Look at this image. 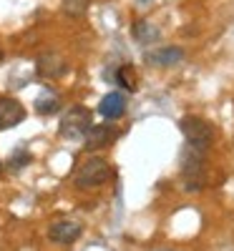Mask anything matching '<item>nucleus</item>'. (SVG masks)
Returning a JSON list of instances; mask_svg holds the SVG:
<instances>
[{"instance_id":"1","label":"nucleus","mask_w":234,"mask_h":251,"mask_svg":"<svg viewBox=\"0 0 234 251\" xmlns=\"http://www.w3.org/2000/svg\"><path fill=\"white\" fill-rule=\"evenodd\" d=\"M179 126H181V133H184L186 143L197 151H206L211 146V141H214V131H211V126L204 118L186 116V118H181Z\"/></svg>"},{"instance_id":"2","label":"nucleus","mask_w":234,"mask_h":251,"mask_svg":"<svg viewBox=\"0 0 234 251\" xmlns=\"http://www.w3.org/2000/svg\"><path fill=\"white\" fill-rule=\"evenodd\" d=\"M111 176V169H109V163H106L103 158H86L81 166H78V171H76V183L81 188H93V186H101L103 181H109Z\"/></svg>"},{"instance_id":"3","label":"nucleus","mask_w":234,"mask_h":251,"mask_svg":"<svg viewBox=\"0 0 234 251\" xmlns=\"http://www.w3.org/2000/svg\"><path fill=\"white\" fill-rule=\"evenodd\" d=\"M88 128H91V113L81 106H73L71 111H66V116L60 121L63 138H83Z\"/></svg>"},{"instance_id":"4","label":"nucleus","mask_w":234,"mask_h":251,"mask_svg":"<svg viewBox=\"0 0 234 251\" xmlns=\"http://www.w3.org/2000/svg\"><path fill=\"white\" fill-rule=\"evenodd\" d=\"M68 71V63L63 55L58 53H43L38 58V75L40 78H46V80H56L60 75H66Z\"/></svg>"},{"instance_id":"5","label":"nucleus","mask_w":234,"mask_h":251,"mask_svg":"<svg viewBox=\"0 0 234 251\" xmlns=\"http://www.w3.org/2000/svg\"><path fill=\"white\" fill-rule=\"evenodd\" d=\"M26 118V108L13 98H0V131L13 128Z\"/></svg>"},{"instance_id":"6","label":"nucleus","mask_w":234,"mask_h":251,"mask_svg":"<svg viewBox=\"0 0 234 251\" xmlns=\"http://www.w3.org/2000/svg\"><path fill=\"white\" fill-rule=\"evenodd\" d=\"M48 236L56 244H73L81 236V224H76V221H56L48 228Z\"/></svg>"},{"instance_id":"7","label":"nucleus","mask_w":234,"mask_h":251,"mask_svg":"<svg viewBox=\"0 0 234 251\" xmlns=\"http://www.w3.org/2000/svg\"><path fill=\"white\" fill-rule=\"evenodd\" d=\"M86 149L88 151H96V149H106L111 141H114V128L111 126H96L91 123V128L86 131Z\"/></svg>"},{"instance_id":"8","label":"nucleus","mask_w":234,"mask_h":251,"mask_svg":"<svg viewBox=\"0 0 234 251\" xmlns=\"http://www.w3.org/2000/svg\"><path fill=\"white\" fill-rule=\"evenodd\" d=\"M98 113L103 118H109V121H116L126 113V98L121 93H109V96H103L101 103H98Z\"/></svg>"},{"instance_id":"9","label":"nucleus","mask_w":234,"mask_h":251,"mask_svg":"<svg viewBox=\"0 0 234 251\" xmlns=\"http://www.w3.org/2000/svg\"><path fill=\"white\" fill-rule=\"evenodd\" d=\"M181 58H184V50L179 48H156L154 53H146V63H154V66H161V68L174 66Z\"/></svg>"},{"instance_id":"10","label":"nucleus","mask_w":234,"mask_h":251,"mask_svg":"<svg viewBox=\"0 0 234 251\" xmlns=\"http://www.w3.org/2000/svg\"><path fill=\"white\" fill-rule=\"evenodd\" d=\"M134 38L139 40V43L148 46V43H154V40L159 38V28L154 23H146V20H139V23L134 25Z\"/></svg>"},{"instance_id":"11","label":"nucleus","mask_w":234,"mask_h":251,"mask_svg":"<svg viewBox=\"0 0 234 251\" xmlns=\"http://www.w3.org/2000/svg\"><path fill=\"white\" fill-rule=\"evenodd\" d=\"M60 108V100L56 98V96H40L38 100H35V111L40 113V116H51V113H56Z\"/></svg>"},{"instance_id":"12","label":"nucleus","mask_w":234,"mask_h":251,"mask_svg":"<svg viewBox=\"0 0 234 251\" xmlns=\"http://www.w3.org/2000/svg\"><path fill=\"white\" fill-rule=\"evenodd\" d=\"M116 80H118V86H123L126 91H136V75H134L131 66H123V68H118Z\"/></svg>"},{"instance_id":"13","label":"nucleus","mask_w":234,"mask_h":251,"mask_svg":"<svg viewBox=\"0 0 234 251\" xmlns=\"http://www.w3.org/2000/svg\"><path fill=\"white\" fill-rule=\"evenodd\" d=\"M88 8V0H63V10L68 15H83Z\"/></svg>"},{"instance_id":"14","label":"nucleus","mask_w":234,"mask_h":251,"mask_svg":"<svg viewBox=\"0 0 234 251\" xmlns=\"http://www.w3.org/2000/svg\"><path fill=\"white\" fill-rule=\"evenodd\" d=\"M30 161V153H26V151H18L13 158H10V169H23V166Z\"/></svg>"},{"instance_id":"15","label":"nucleus","mask_w":234,"mask_h":251,"mask_svg":"<svg viewBox=\"0 0 234 251\" xmlns=\"http://www.w3.org/2000/svg\"><path fill=\"white\" fill-rule=\"evenodd\" d=\"M0 169H3V163H0Z\"/></svg>"}]
</instances>
